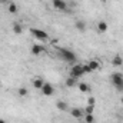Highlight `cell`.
<instances>
[{
  "label": "cell",
  "mask_w": 123,
  "mask_h": 123,
  "mask_svg": "<svg viewBox=\"0 0 123 123\" xmlns=\"http://www.w3.org/2000/svg\"><path fill=\"white\" fill-rule=\"evenodd\" d=\"M29 30H30V33L34 36V39H39L40 42H47V40H49V34H47L44 30H42V29H37V27H30Z\"/></svg>",
  "instance_id": "277c9868"
},
{
  "label": "cell",
  "mask_w": 123,
  "mask_h": 123,
  "mask_svg": "<svg viewBox=\"0 0 123 123\" xmlns=\"http://www.w3.org/2000/svg\"><path fill=\"white\" fill-rule=\"evenodd\" d=\"M40 92L43 96H53V93H55V86L52 85V83H49V82H44V85H43V87L40 89Z\"/></svg>",
  "instance_id": "8992f818"
},
{
  "label": "cell",
  "mask_w": 123,
  "mask_h": 123,
  "mask_svg": "<svg viewBox=\"0 0 123 123\" xmlns=\"http://www.w3.org/2000/svg\"><path fill=\"white\" fill-rule=\"evenodd\" d=\"M87 105H92V106H96V99L90 96V97H87Z\"/></svg>",
  "instance_id": "603a6c76"
},
{
  "label": "cell",
  "mask_w": 123,
  "mask_h": 123,
  "mask_svg": "<svg viewBox=\"0 0 123 123\" xmlns=\"http://www.w3.org/2000/svg\"><path fill=\"white\" fill-rule=\"evenodd\" d=\"M52 6L59 12H67L69 9V3L66 0H52Z\"/></svg>",
  "instance_id": "5b68a950"
},
{
  "label": "cell",
  "mask_w": 123,
  "mask_h": 123,
  "mask_svg": "<svg viewBox=\"0 0 123 123\" xmlns=\"http://www.w3.org/2000/svg\"><path fill=\"white\" fill-rule=\"evenodd\" d=\"M120 103H122V106H123V97H122V99H120Z\"/></svg>",
  "instance_id": "484cf974"
},
{
  "label": "cell",
  "mask_w": 123,
  "mask_h": 123,
  "mask_svg": "<svg viewBox=\"0 0 123 123\" xmlns=\"http://www.w3.org/2000/svg\"><path fill=\"white\" fill-rule=\"evenodd\" d=\"M93 123H96V122H93Z\"/></svg>",
  "instance_id": "83f0119b"
},
{
  "label": "cell",
  "mask_w": 123,
  "mask_h": 123,
  "mask_svg": "<svg viewBox=\"0 0 123 123\" xmlns=\"http://www.w3.org/2000/svg\"><path fill=\"white\" fill-rule=\"evenodd\" d=\"M77 89L82 93H90V86L87 83H77Z\"/></svg>",
  "instance_id": "e0dca14e"
},
{
  "label": "cell",
  "mask_w": 123,
  "mask_h": 123,
  "mask_svg": "<svg viewBox=\"0 0 123 123\" xmlns=\"http://www.w3.org/2000/svg\"><path fill=\"white\" fill-rule=\"evenodd\" d=\"M0 85H1V79H0Z\"/></svg>",
  "instance_id": "4316f807"
},
{
  "label": "cell",
  "mask_w": 123,
  "mask_h": 123,
  "mask_svg": "<svg viewBox=\"0 0 123 123\" xmlns=\"http://www.w3.org/2000/svg\"><path fill=\"white\" fill-rule=\"evenodd\" d=\"M94 107L96 106H92V105H87L85 109H83V112H85V115H93L94 113Z\"/></svg>",
  "instance_id": "ffe728a7"
},
{
  "label": "cell",
  "mask_w": 123,
  "mask_h": 123,
  "mask_svg": "<svg viewBox=\"0 0 123 123\" xmlns=\"http://www.w3.org/2000/svg\"><path fill=\"white\" fill-rule=\"evenodd\" d=\"M31 85H33V87H34V89L40 90V89L43 87V85H44V80H43L42 77H34V79L31 80Z\"/></svg>",
  "instance_id": "8fae6325"
},
{
  "label": "cell",
  "mask_w": 123,
  "mask_h": 123,
  "mask_svg": "<svg viewBox=\"0 0 123 123\" xmlns=\"http://www.w3.org/2000/svg\"><path fill=\"white\" fill-rule=\"evenodd\" d=\"M70 115H72L74 119H82V117L85 116V112H83V109H80V107H72V109H70Z\"/></svg>",
  "instance_id": "30bf717a"
},
{
  "label": "cell",
  "mask_w": 123,
  "mask_h": 123,
  "mask_svg": "<svg viewBox=\"0 0 123 123\" xmlns=\"http://www.w3.org/2000/svg\"><path fill=\"white\" fill-rule=\"evenodd\" d=\"M96 30L99 31V33H107L109 30V23L106 22V20H100V22H97V25H96Z\"/></svg>",
  "instance_id": "9c48e42d"
},
{
  "label": "cell",
  "mask_w": 123,
  "mask_h": 123,
  "mask_svg": "<svg viewBox=\"0 0 123 123\" xmlns=\"http://www.w3.org/2000/svg\"><path fill=\"white\" fill-rule=\"evenodd\" d=\"M7 10H9V13H12V14H16V13L19 12V7H17V4H16V3H13V1H9V3H7Z\"/></svg>",
  "instance_id": "4fadbf2b"
},
{
  "label": "cell",
  "mask_w": 123,
  "mask_h": 123,
  "mask_svg": "<svg viewBox=\"0 0 123 123\" xmlns=\"http://www.w3.org/2000/svg\"><path fill=\"white\" fill-rule=\"evenodd\" d=\"M46 52V47L43 46V44H39V43H36V44H33L30 49V53L33 56H39V55H42V53H44Z\"/></svg>",
  "instance_id": "52a82bcc"
},
{
  "label": "cell",
  "mask_w": 123,
  "mask_h": 123,
  "mask_svg": "<svg viewBox=\"0 0 123 123\" xmlns=\"http://www.w3.org/2000/svg\"><path fill=\"white\" fill-rule=\"evenodd\" d=\"M83 117H85V123H93V122H96V120H94V115H85Z\"/></svg>",
  "instance_id": "44dd1931"
},
{
  "label": "cell",
  "mask_w": 123,
  "mask_h": 123,
  "mask_svg": "<svg viewBox=\"0 0 123 123\" xmlns=\"http://www.w3.org/2000/svg\"><path fill=\"white\" fill-rule=\"evenodd\" d=\"M82 67H83V73H85V74H90V73H93V72H92V69H90V66H89L87 63L82 64Z\"/></svg>",
  "instance_id": "7402d4cb"
},
{
  "label": "cell",
  "mask_w": 123,
  "mask_h": 123,
  "mask_svg": "<svg viewBox=\"0 0 123 123\" xmlns=\"http://www.w3.org/2000/svg\"><path fill=\"white\" fill-rule=\"evenodd\" d=\"M110 83L117 92H123V73L115 72L110 74Z\"/></svg>",
  "instance_id": "7a4b0ae2"
},
{
  "label": "cell",
  "mask_w": 123,
  "mask_h": 123,
  "mask_svg": "<svg viewBox=\"0 0 123 123\" xmlns=\"http://www.w3.org/2000/svg\"><path fill=\"white\" fill-rule=\"evenodd\" d=\"M12 30H13L14 34H22V33H23V26H22L20 23H13Z\"/></svg>",
  "instance_id": "ac0fdd59"
},
{
  "label": "cell",
  "mask_w": 123,
  "mask_h": 123,
  "mask_svg": "<svg viewBox=\"0 0 123 123\" xmlns=\"http://www.w3.org/2000/svg\"><path fill=\"white\" fill-rule=\"evenodd\" d=\"M122 64H123V57L122 56L116 55V56L112 59V66H115V67H120Z\"/></svg>",
  "instance_id": "5bb4252c"
},
{
  "label": "cell",
  "mask_w": 123,
  "mask_h": 123,
  "mask_svg": "<svg viewBox=\"0 0 123 123\" xmlns=\"http://www.w3.org/2000/svg\"><path fill=\"white\" fill-rule=\"evenodd\" d=\"M87 64L90 66L92 72H96V70H99V69H100V63H99V60H96V59L89 60V62H87Z\"/></svg>",
  "instance_id": "2e32d148"
},
{
  "label": "cell",
  "mask_w": 123,
  "mask_h": 123,
  "mask_svg": "<svg viewBox=\"0 0 123 123\" xmlns=\"http://www.w3.org/2000/svg\"><path fill=\"white\" fill-rule=\"evenodd\" d=\"M56 107L62 110V112H66V110H69V105L64 102V100H57L56 102Z\"/></svg>",
  "instance_id": "9a60e30c"
},
{
  "label": "cell",
  "mask_w": 123,
  "mask_h": 123,
  "mask_svg": "<svg viewBox=\"0 0 123 123\" xmlns=\"http://www.w3.org/2000/svg\"><path fill=\"white\" fill-rule=\"evenodd\" d=\"M56 53H57V56H59L63 62H67V63H72V64L77 63V55H76L73 50L67 49V47H59V49L56 50Z\"/></svg>",
  "instance_id": "6da1fadb"
},
{
  "label": "cell",
  "mask_w": 123,
  "mask_h": 123,
  "mask_svg": "<svg viewBox=\"0 0 123 123\" xmlns=\"http://www.w3.org/2000/svg\"><path fill=\"white\" fill-rule=\"evenodd\" d=\"M0 123H7V122H6L4 119H1V117H0Z\"/></svg>",
  "instance_id": "cb8c5ba5"
},
{
  "label": "cell",
  "mask_w": 123,
  "mask_h": 123,
  "mask_svg": "<svg viewBox=\"0 0 123 123\" xmlns=\"http://www.w3.org/2000/svg\"><path fill=\"white\" fill-rule=\"evenodd\" d=\"M64 85H66V87H74V86H77V79H76V77L69 76V77L66 79Z\"/></svg>",
  "instance_id": "7c38bea8"
},
{
  "label": "cell",
  "mask_w": 123,
  "mask_h": 123,
  "mask_svg": "<svg viewBox=\"0 0 123 123\" xmlns=\"http://www.w3.org/2000/svg\"><path fill=\"white\" fill-rule=\"evenodd\" d=\"M83 74H85V73H83V67H82L80 63H74V64H72V67H70V70H69V76L76 77V79H80Z\"/></svg>",
  "instance_id": "3957f363"
},
{
  "label": "cell",
  "mask_w": 123,
  "mask_h": 123,
  "mask_svg": "<svg viewBox=\"0 0 123 123\" xmlns=\"http://www.w3.org/2000/svg\"><path fill=\"white\" fill-rule=\"evenodd\" d=\"M0 3H1V4H4V3H7V0H0Z\"/></svg>",
  "instance_id": "d4e9b609"
},
{
  "label": "cell",
  "mask_w": 123,
  "mask_h": 123,
  "mask_svg": "<svg viewBox=\"0 0 123 123\" xmlns=\"http://www.w3.org/2000/svg\"><path fill=\"white\" fill-rule=\"evenodd\" d=\"M17 96H19V97H27V96H29V90H27V87H25V86L19 87V90H17Z\"/></svg>",
  "instance_id": "d6986e66"
},
{
  "label": "cell",
  "mask_w": 123,
  "mask_h": 123,
  "mask_svg": "<svg viewBox=\"0 0 123 123\" xmlns=\"http://www.w3.org/2000/svg\"><path fill=\"white\" fill-rule=\"evenodd\" d=\"M74 29H76L77 31H80V33H85V31L87 30V23H86L85 20L79 19V20L74 22Z\"/></svg>",
  "instance_id": "ba28073f"
}]
</instances>
